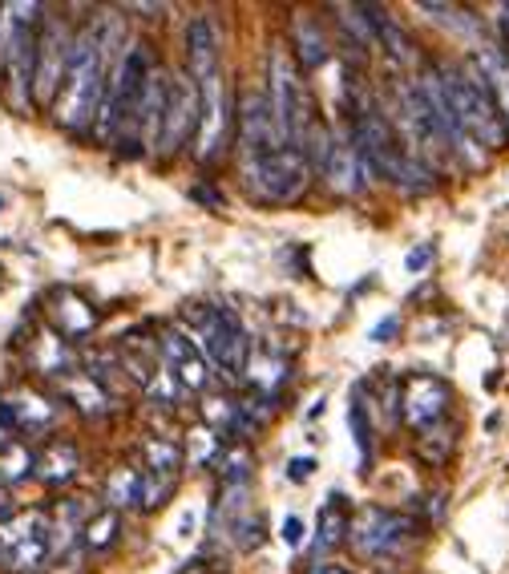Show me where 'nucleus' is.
<instances>
[{
	"mask_svg": "<svg viewBox=\"0 0 509 574\" xmlns=\"http://www.w3.org/2000/svg\"><path fill=\"white\" fill-rule=\"evenodd\" d=\"M505 336H509V319H505Z\"/></svg>",
	"mask_w": 509,
	"mask_h": 574,
	"instance_id": "44",
	"label": "nucleus"
},
{
	"mask_svg": "<svg viewBox=\"0 0 509 574\" xmlns=\"http://www.w3.org/2000/svg\"><path fill=\"white\" fill-rule=\"evenodd\" d=\"M319 174H324V182L332 186L335 195H343V198L364 195V186H368V166H364L360 146H356V138H351V122H343L340 130H332V150H327Z\"/></svg>",
	"mask_w": 509,
	"mask_h": 574,
	"instance_id": "15",
	"label": "nucleus"
},
{
	"mask_svg": "<svg viewBox=\"0 0 509 574\" xmlns=\"http://www.w3.org/2000/svg\"><path fill=\"white\" fill-rule=\"evenodd\" d=\"M17 513V505H12V497H9V486H0V526Z\"/></svg>",
	"mask_w": 509,
	"mask_h": 574,
	"instance_id": "40",
	"label": "nucleus"
},
{
	"mask_svg": "<svg viewBox=\"0 0 509 574\" xmlns=\"http://www.w3.org/2000/svg\"><path fill=\"white\" fill-rule=\"evenodd\" d=\"M77 473V445L73 441H49L41 453H33V477L44 486H65Z\"/></svg>",
	"mask_w": 509,
	"mask_h": 574,
	"instance_id": "23",
	"label": "nucleus"
},
{
	"mask_svg": "<svg viewBox=\"0 0 509 574\" xmlns=\"http://www.w3.org/2000/svg\"><path fill=\"white\" fill-rule=\"evenodd\" d=\"M141 453H146V469L182 473V449H178L174 441H166V437H149V441L141 445Z\"/></svg>",
	"mask_w": 509,
	"mask_h": 574,
	"instance_id": "33",
	"label": "nucleus"
},
{
	"mask_svg": "<svg viewBox=\"0 0 509 574\" xmlns=\"http://www.w3.org/2000/svg\"><path fill=\"white\" fill-rule=\"evenodd\" d=\"M0 206H4V195H0Z\"/></svg>",
	"mask_w": 509,
	"mask_h": 574,
	"instance_id": "45",
	"label": "nucleus"
},
{
	"mask_svg": "<svg viewBox=\"0 0 509 574\" xmlns=\"http://www.w3.org/2000/svg\"><path fill=\"white\" fill-rule=\"evenodd\" d=\"M61 392L69 397V405H77L85 416H106L109 408H114V397L106 392V384L93 380L89 372H69V376L61 380Z\"/></svg>",
	"mask_w": 509,
	"mask_h": 574,
	"instance_id": "25",
	"label": "nucleus"
},
{
	"mask_svg": "<svg viewBox=\"0 0 509 574\" xmlns=\"http://www.w3.org/2000/svg\"><path fill=\"white\" fill-rule=\"evenodd\" d=\"M9 445H12V433H9V429H4V424H0V453L9 449Z\"/></svg>",
	"mask_w": 509,
	"mask_h": 574,
	"instance_id": "42",
	"label": "nucleus"
},
{
	"mask_svg": "<svg viewBox=\"0 0 509 574\" xmlns=\"http://www.w3.org/2000/svg\"><path fill=\"white\" fill-rule=\"evenodd\" d=\"M178 489V473H166V469H141V510H158V505L170 502V494Z\"/></svg>",
	"mask_w": 509,
	"mask_h": 574,
	"instance_id": "31",
	"label": "nucleus"
},
{
	"mask_svg": "<svg viewBox=\"0 0 509 574\" xmlns=\"http://www.w3.org/2000/svg\"><path fill=\"white\" fill-rule=\"evenodd\" d=\"M28 364H33L36 372H44V376H57V380H65L69 372H77L73 368V352H69V344H65L57 332H41V336L33 340V352H28Z\"/></svg>",
	"mask_w": 509,
	"mask_h": 574,
	"instance_id": "26",
	"label": "nucleus"
},
{
	"mask_svg": "<svg viewBox=\"0 0 509 574\" xmlns=\"http://www.w3.org/2000/svg\"><path fill=\"white\" fill-rule=\"evenodd\" d=\"M57 416H61V405H53L33 389H17L0 397V424L9 433H49Z\"/></svg>",
	"mask_w": 509,
	"mask_h": 574,
	"instance_id": "17",
	"label": "nucleus"
},
{
	"mask_svg": "<svg viewBox=\"0 0 509 574\" xmlns=\"http://www.w3.org/2000/svg\"><path fill=\"white\" fill-rule=\"evenodd\" d=\"M404 263H408V271H424V267L432 263V247H416V251H408V259H404Z\"/></svg>",
	"mask_w": 509,
	"mask_h": 574,
	"instance_id": "38",
	"label": "nucleus"
},
{
	"mask_svg": "<svg viewBox=\"0 0 509 574\" xmlns=\"http://www.w3.org/2000/svg\"><path fill=\"white\" fill-rule=\"evenodd\" d=\"M364 17H368L372 33H376V44H384L388 57H392L396 65H404V69H413V65H421V53H416L413 36L404 33V28L396 25V20L388 17L384 9H376V4H364Z\"/></svg>",
	"mask_w": 509,
	"mask_h": 574,
	"instance_id": "22",
	"label": "nucleus"
},
{
	"mask_svg": "<svg viewBox=\"0 0 509 574\" xmlns=\"http://www.w3.org/2000/svg\"><path fill=\"white\" fill-rule=\"evenodd\" d=\"M311 574H351V570H343V566H316Z\"/></svg>",
	"mask_w": 509,
	"mask_h": 574,
	"instance_id": "41",
	"label": "nucleus"
},
{
	"mask_svg": "<svg viewBox=\"0 0 509 574\" xmlns=\"http://www.w3.org/2000/svg\"><path fill=\"white\" fill-rule=\"evenodd\" d=\"M279 538H283V546L295 550L299 542H303V521H299V518H287V521L279 526Z\"/></svg>",
	"mask_w": 509,
	"mask_h": 574,
	"instance_id": "36",
	"label": "nucleus"
},
{
	"mask_svg": "<svg viewBox=\"0 0 509 574\" xmlns=\"http://www.w3.org/2000/svg\"><path fill=\"white\" fill-rule=\"evenodd\" d=\"M448 384L440 376H429V372H413V376H404L400 384V408H404V421L421 429V433H432L448 413Z\"/></svg>",
	"mask_w": 509,
	"mask_h": 574,
	"instance_id": "14",
	"label": "nucleus"
},
{
	"mask_svg": "<svg viewBox=\"0 0 509 574\" xmlns=\"http://www.w3.org/2000/svg\"><path fill=\"white\" fill-rule=\"evenodd\" d=\"M396 327H400V319H396V316L380 319V324L372 327V340H376V344H384V340H392V336H396Z\"/></svg>",
	"mask_w": 509,
	"mask_h": 574,
	"instance_id": "37",
	"label": "nucleus"
},
{
	"mask_svg": "<svg viewBox=\"0 0 509 574\" xmlns=\"http://www.w3.org/2000/svg\"><path fill=\"white\" fill-rule=\"evenodd\" d=\"M73 36L61 17H41V33H36V61H33V101L53 106L57 89L65 81V65H69Z\"/></svg>",
	"mask_w": 509,
	"mask_h": 574,
	"instance_id": "12",
	"label": "nucleus"
},
{
	"mask_svg": "<svg viewBox=\"0 0 509 574\" xmlns=\"http://www.w3.org/2000/svg\"><path fill=\"white\" fill-rule=\"evenodd\" d=\"M416 521L408 513L384 510V505H364L348 526V542L360 558H372V562H384V558L400 554L408 542H413Z\"/></svg>",
	"mask_w": 509,
	"mask_h": 574,
	"instance_id": "10",
	"label": "nucleus"
},
{
	"mask_svg": "<svg viewBox=\"0 0 509 574\" xmlns=\"http://www.w3.org/2000/svg\"><path fill=\"white\" fill-rule=\"evenodd\" d=\"M198 130V85L190 77H170L166 93V117H162V138L158 154H174L182 146H190V133Z\"/></svg>",
	"mask_w": 509,
	"mask_h": 574,
	"instance_id": "16",
	"label": "nucleus"
},
{
	"mask_svg": "<svg viewBox=\"0 0 509 574\" xmlns=\"http://www.w3.org/2000/svg\"><path fill=\"white\" fill-rule=\"evenodd\" d=\"M49 319H53V332L61 340H77V336H85V332H93L97 308L85 295L73 292V287H57V292L49 295Z\"/></svg>",
	"mask_w": 509,
	"mask_h": 574,
	"instance_id": "19",
	"label": "nucleus"
},
{
	"mask_svg": "<svg viewBox=\"0 0 509 574\" xmlns=\"http://www.w3.org/2000/svg\"><path fill=\"white\" fill-rule=\"evenodd\" d=\"M28 473H33V453L12 441L9 449L0 453V486H12V481H20V477H28Z\"/></svg>",
	"mask_w": 509,
	"mask_h": 574,
	"instance_id": "34",
	"label": "nucleus"
},
{
	"mask_svg": "<svg viewBox=\"0 0 509 574\" xmlns=\"http://www.w3.org/2000/svg\"><path fill=\"white\" fill-rule=\"evenodd\" d=\"M53 558V530L44 510H17L0 526V566L9 574H33Z\"/></svg>",
	"mask_w": 509,
	"mask_h": 574,
	"instance_id": "8",
	"label": "nucleus"
},
{
	"mask_svg": "<svg viewBox=\"0 0 509 574\" xmlns=\"http://www.w3.org/2000/svg\"><path fill=\"white\" fill-rule=\"evenodd\" d=\"M219 477L222 486H246L251 481V453L243 445H230L219 453Z\"/></svg>",
	"mask_w": 509,
	"mask_h": 574,
	"instance_id": "32",
	"label": "nucleus"
},
{
	"mask_svg": "<svg viewBox=\"0 0 509 574\" xmlns=\"http://www.w3.org/2000/svg\"><path fill=\"white\" fill-rule=\"evenodd\" d=\"M380 574H392V570H380Z\"/></svg>",
	"mask_w": 509,
	"mask_h": 574,
	"instance_id": "46",
	"label": "nucleus"
},
{
	"mask_svg": "<svg viewBox=\"0 0 509 574\" xmlns=\"http://www.w3.org/2000/svg\"><path fill=\"white\" fill-rule=\"evenodd\" d=\"M351 138L360 146V158H364V166H368V174L388 178V182L408 190V195H424V190L437 186V174H432L421 158H413V154L404 150V141L396 138L392 122H388L372 101H360V106H356Z\"/></svg>",
	"mask_w": 509,
	"mask_h": 574,
	"instance_id": "2",
	"label": "nucleus"
},
{
	"mask_svg": "<svg viewBox=\"0 0 509 574\" xmlns=\"http://www.w3.org/2000/svg\"><path fill=\"white\" fill-rule=\"evenodd\" d=\"M243 174L251 195L267 198V203H295V198H303V190L311 182V162L303 150L283 146V150L267 154V158H246Z\"/></svg>",
	"mask_w": 509,
	"mask_h": 574,
	"instance_id": "9",
	"label": "nucleus"
},
{
	"mask_svg": "<svg viewBox=\"0 0 509 574\" xmlns=\"http://www.w3.org/2000/svg\"><path fill=\"white\" fill-rule=\"evenodd\" d=\"M469 65L481 73L485 89L493 93L497 114H501V122H505V130H509V53H505V49H497V44H481V49H477V57Z\"/></svg>",
	"mask_w": 509,
	"mask_h": 574,
	"instance_id": "21",
	"label": "nucleus"
},
{
	"mask_svg": "<svg viewBox=\"0 0 509 574\" xmlns=\"http://www.w3.org/2000/svg\"><path fill=\"white\" fill-rule=\"evenodd\" d=\"M41 4H0V89L17 114L33 109V61Z\"/></svg>",
	"mask_w": 509,
	"mask_h": 574,
	"instance_id": "3",
	"label": "nucleus"
},
{
	"mask_svg": "<svg viewBox=\"0 0 509 574\" xmlns=\"http://www.w3.org/2000/svg\"><path fill=\"white\" fill-rule=\"evenodd\" d=\"M101 98H106V41H101V28L97 25H85L73 33L65 81H61L57 101H53L57 125H65V130H73V133L97 125Z\"/></svg>",
	"mask_w": 509,
	"mask_h": 574,
	"instance_id": "1",
	"label": "nucleus"
},
{
	"mask_svg": "<svg viewBox=\"0 0 509 574\" xmlns=\"http://www.w3.org/2000/svg\"><path fill=\"white\" fill-rule=\"evenodd\" d=\"M440 77V89H445V101L453 109L456 125L473 141L477 150H501L509 141V130L497 114V101L485 89L481 73L473 65H432Z\"/></svg>",
	"mask_w": 509,
	"mask_h": 574,
	"instance_id": "4",
	"label": "nucleus"
},
{
	"mask_svg": "<svg viewBox=\"0 0 509 574\" xmlns=\"http://www.w3.org/2000/svg\"><path fill=\"white\" fill-rule=\"evenodd\" d=\"M348 429L356 437V449H360V473L372 469V445H376V429H372V416H368V400H364V389L356 384L348 400Z\"/></svg>",
	"mask_w": 509,
	"mask_h": 574,
	"instance_id": "28",
	"label": "nucleus"
},
{
	"mask_svg": "<svg viewBox=\"0 0 509 574\" xmlns=\"http://www.w3.org/2000/svg\"><path fill=\"white\" fill-rule=\"evenodd\" d=\"M198 85V130H194V158L198 162H219L222 150L230 146V133H235V98H230L227 77L211 73V77L194 81Z\"/></svg>",
	"mask_w": 509,
	"mask_h": 574,
	"instance_id": "7",
	"label": "nucleus"
},
{
	"mask_svg": "<svg viewBox=\"0 0 509 574\" xmlns=\"http://www.w3.org/2000/svg\"><path fill=\"white\" fill-rule=\"evenodd\" d=\"M311 457H295V461H287V477L291 481H308V473H311Z\"/></svg>",
	"mask_w": 509,
	"mask_h": 574,
	"instance_id": "39",
	"label": "nucleus"
},
{
	"mask_svg": "<svg viewBox=\"0 0 509 574\" xmlns=\"http://www.w3.org/2000/svg\"><path fill=\"white\" fill-rule=\"evenodd\" d=\"M198 319V336H202V352L211 356V364L227 376H243L246 364H251V336L246 327L238 324L235 311L227 308H211V311H194Z\"/></svg>",
	"mask_w": 509,
	"mask_h": 574,
	"instance_id": "11",
	"label": "nucleus"
},
{
	"mask_svg": "<svg viewBox=\"0 0 509 574\" xmlns=\"http://www.w3.org/2000/svg\"><path fill=\"white\" fill-rule=\"evenodd\" d=\"M117 530H122L117 510H93V518L81 526V546L85 550H109L117 542Z\"/></svg>",
	"mask_w": 509,
	"mask_h": 574,
	"instance_id": "30",
	"label": "nucleus"
},
{
	"mask_svg": "<svg viewBox=\"0 0 509 574\" xmlns=\"http://www.w3.org/2000/svg\"><path fill=\"white\" fill-rule=\"evenodd\" d=\"M158 352H162V360H166L170 376L178 380V389L202 392L206 384H211L206 356L198 352V344H194L186 332H178V327H166V332H162V340H158Z\"/></svg>",
	"mask_w": 509,
	"mask_h": 574,
	"instance_id": "18",
	"label": "nucleus"
},
{
	"mask_svg": "<svg viewBox=\"0 0 509 574\" xmlns=\"http://www.w3.org/2000/svg\"><path fill=\"white\" fill-rule=\"evenodd\" d=\"M421 12H429L432 20H440V25L456 28V33H477V28H481V20L469 17V12H461V9H453V4H432V0H424Z\"/></svg>",
	"mask_w": 509,
	"mask_h": 574,
	"instance_id": "35",
	"label": "nucleus"
},
{
	"mask_svg": "<svg viewBox=\"0 0 509 574\" xmlns=\"http://www.w3.org/2000/svg\"><path fill=\"white\" fill-rule=\"evenodd\" d=\"M348 526H351V510L340 494H332L319 505V521H316V554H332L335 546L348 542Z\"/></svg>",
	"mask_w": 509,
	"mask_h": 574,
	"instance_id": "24",
	"label": "nucleus"
},
{
	"mask_svg": "<svg viewBox=\"0 0 509 574\" xmlns=\"http://www.w3.org/2000/svg\"><path fill=\"white\" fill-rule=\"evenodd\" d=\"M271 85H267V101H271V114H275V125H279L283 141L303 150V141H308V130L319 122L316 106H311V93L299 77L295 61H291L287 44L275 41L271 44Z\"/></svg>",
	"mask_w": 509,
	"mask_h": 574,
	"instance_id": "6",
	"label": "nucleus"
},
{
	"mask_svg": "<svg viewBox=\"0 0 509 574\" xmlns=\"http://www.w3.org/2000/svg\"><path fill=\"white\" fill-rule=\"evenodd\" d=\"M138 497H141V469L117 465L106 481V510L122 513L125 505H138Z\"/></svg>",
	"mask_w": 509,
	"mask_h": 574,
	"instance_id": "29",
	"label": "nucleus"
},
{
	"mask_svg": "<svg viewBox=\"0 0 509 574\" xmlns=\"http://www.w3.org/2000/svg\"><path fill=\"white\" fill-rule=\"evenodd\" d=\"M186 69L194 81L219 73V33L206 17H194L186 28Z\"/></svg>",
	"mask_w": 509,
	"mask_h": 574,
	"instance_id": "20",
	"label": "nucleus"
},
{
	"mask_svg": "<svg viewBox=\"0 0 509 574\" xmlns=\"http://www.w3.org/2000/svg\"><path fill=\"white\" fill-rule=\"evenodd\" d=\"M182 574H198V566H190V570H182Z\"/></svg>",
	"mask_w": 509,
	"mask_h": 574,
	"instance_id": "43",
	"label": "nucleus"
},
{
	"mask_svg": "<svg viewBox=\"0 0 509 574\" xmlns=\"http://www.w3.org/2000/svg\"><path fill=\"white\" fill-rule=\"evenodd\" d=\"M291 41H295L299 49V61H303V69H324L327 57H332V49H327V36L324 28H319L316 17H308V12H299L295 17V28H291Z\"/></svg>",
	"mask_w": 509,
	"mask_h": 574,
	"instance_id": "27",
	"label": "nucleus"
},
{
	"mask_svg": "<svg viewBox=\"0 0 509 574\" xmlns=\"http://www.w3.org/2000/svg\"><path fill=\"white\" fill-rule=\"evenodd\" d=\"M235 133H238V146H243L246 158H267V154H275V150L287 146L283 133H279V125H275L271 101H267V93H259V89H246L243 98H238Z\"/></svg>",
	"mask_w": 509,
	"mask_h": 574,
	"instance_id": "13",
	"label": "nucleus"
},
{
	"mask_svg": "<svg viewBox=\"0 0 509 574\" xmlns=\"http://www.w3.org/2000/svg\"><path fill=\"white\" fill-rule=\"evenodd\" d=\"M392 114H396V130H400L396 138L404 141V150L413 154V158H421L432 174L445 170L448 162L456 158V150H453V141H448L445 125H440L437 109H432V101L424 98V89L416 85V81H396Z\"/></svg>",
	"mask_w": 509,
	"mask_h": 574,
	"instance_id": "5",
	"label": "nucleus"
}]
</instances>
